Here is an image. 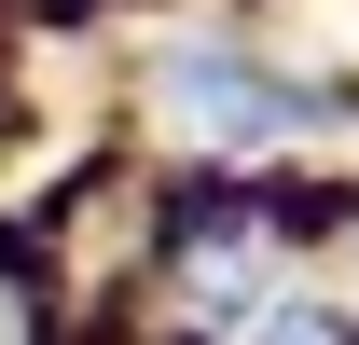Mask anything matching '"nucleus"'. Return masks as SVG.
<instances>
[{"label":"nucleus","mask_w":359,"mask_h":345,"mask_svg":"<svg viewBox=\"0 0 359 345\" xmlns=\"http://www.w3.org/2000/svg\"><path fill=\"white\" fill-rule=\"evenodd\" d=\"M152 97H166L180 138H208V152H276V138H304L290 83H263V69H249V55H222V42H180L166 69H152Z\"/></svg>","instance_id":"1"}]
</instances>
